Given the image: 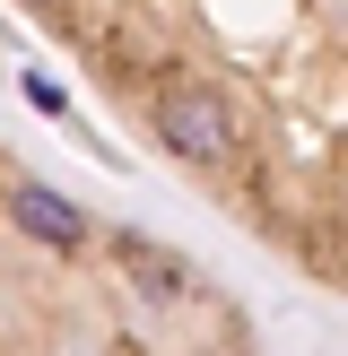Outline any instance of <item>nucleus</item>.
Wrapping results in <instances>:
<instances>
[{
	"mask_svg": "<svg viewBox=\"0 0 348 356\" xmlns=\"http://www.w3.org/2000/svg\"><path fill=\"white\" fill-rule=\"evenodd\" d=\"M26 104H35V113H61V87H52V79H35V70H26Z\"/></svg>",
	"mask_w": 348,
	"mask_h": 356,
	"instance_id": "obj_4",
	"label": "nucleus"
},
{
	"mask_svg": "<svg viewBox=\"0 0 348 356\" xmlns=\"http://www.w3.org/2000/svg\"><path fill=\"white\" fill-rule=\"evenodd\" d=\"M157 139H166L183 165H218V156L235 148V113H226V96H209V87H174V96L157 104Z\"/></svg>",
	"mask_w": 348,
	"mask_h": 356,
	"instance_id": "obj_1",
	"label": "nucleus"
},
{
	"mask_svg": "<svg viewBox=\"0 0 348 356\" xmlns=\"http://www.w3.org/2000/svg\"><path fill=\"white\" fill-rule=\"evenodd\" d=\"M17 226L44 235V243H79V235H87V218L61 200V191H17Z\"/></svg>",
	"mask_w": 348,
	"mask_h": 356,
	"instance_id": "obj_2",
	"label": "nucleus"
},
{
	"mask_svg": "<svg viewBox=\"0 0 348 356\" xmlns=\"http://www.w3.org/2000/svg\"><path fill=\"white\" fill-rule=\"evenodd\" d=\"M113 252H122V261L139 270V287H148V296H174V287H183V270H174L166 252H148L139 235H113Z\"/></svg>",
	"mask_w": 348,
	"mask_h": 356,
	"instance_id": "obj_3",
	"label": "nucleus"
}]
</instances>
